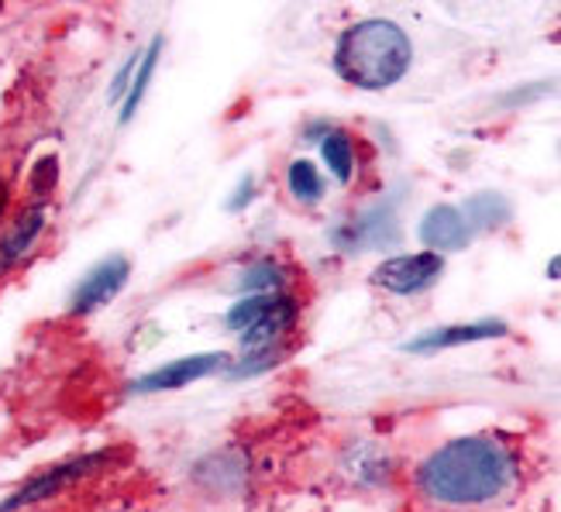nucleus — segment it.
<instances>
[{
    "instance_id": "f257e3e1",
    "label": "nucleus",
    "mask_w": 561,
    "mask_h": 512,
    "mask_svg": "<svg viewBox=\"0 0 561 512\" xmlns=\"http://www.w3.org/2000/svg\"><path fill=\"white\" fill-rule=\"evenodd\" d=\"M514 444L496 433H472L437 447L417 468V489L442 505H485L517 485Z\"/></svg>"
},
{
    "instance_id": "f03ea898",
    "label": "nucleus",
    "mask_w": 561,
    "mask_h": 512,
    "mask_svg": "<svg viewBox=\"0 0 561 512\" xmlns=\"http://www.w3.org/2000/svg\"><path fill=\"white\" fill-rule=\"evenodd\" d=\"M413 62V45L397 21L369 18L358 21L337 38L334 69L337 77L358 90H386L407 77Z\"/></svg>"
},
{
    "instance_id": "7ed1b4c3",
    "label": "nucleus",
    "mask_w": 561,
    "mask_h": 512,
    "mask_svg": "<svg viewBox=\"0 0 561 512\" xmlns=\"http://www.w3.org/2000/svg\"><path fill=\"white\" fill-rule=\"evenodd\" d=\"M228 330L238 334L245 351L279 348V340L297 324V300L273 292V296H245L231 303L225 316Z\"/></svg>"
},
{
    "instance_id": "20e7f679",
    "label": "nucleus",
    "mask_w": 561,
    "mask_h": 512,
    "mask_svg": "<svg viewBox=\"0 0 561 512\" xmlns=\"http://www.w3.org/2000/svg\"><path fill=\"white\" fill-rule=\"evenodd\" d=\"M111 461H114V451H101V454H83V457H72V461H62V465L45 468L42 475L28 478L18 492H11L4 502H0V512H18V509L38 505L45 499H56L66 489H72V485H80L83 478L107 468Z\"/></svg>"
},
{
    "instance_id": "39448f33",
    "label": "nucleus",
    "mask_w": 561,
    "mask_h": 512,
    "mask_svg": "<svg viewBox=\"0 0 561 512\" xmlns=\"http://www.w3.org/2000/svg\"><path fill=\"white\" fill-rule=\"evenodd\" d=\"M445 272V258L434 252H417V255H397L386 258L376 272L373 282L382 286L386 292H397V296H413V292L431 289Z\"/></svg>"
},
{
    "instance_id": "423d86ee",
    "label": "nucleus",
    "mask_w": 561,
    "mask_h": 512,
    "mask_svg": "<svg viewBox=\"0 0 561 512\" xmlns=\"http://www.w3.org/2000/svg\"><path fill=\"white\" fill-rule=\"evenodd\" d=\"M400 237V224H397V213L393 207H373L352 221L337 224L331 231L334 248L341 252H373V248H386V245H397Z\"/></svg>"
},
{
    "instance_id": "0eeeda50",
    "label": "nucleus",
    "mask_w": 561,
    "mask_h": 512,
    "mask_svg": "<svg viewBox=\"0 0 561 512\" xmlns=\"http://www.w3.org/2000/svg\"><path fill=\"white\" fill-rule=\"evenodd\" d=\"M128 276H131L128 258H121V255L104 258L96 268H90L77 289H72L69 313L72 316H87V313H96L101 306H107L117 292L128 286Z\"/></svg>"
},
{
    "instance_id": "6e6552de",
    "label": "nucleus",
    "mask_w": 561,
    "mask_h": 512,
    "mask_svg": "<svg viewBox=\"0 0 561 512\" xmlns=\"http://www.w3.org/2000/svg\"><path fill=\"white\" fill-rule=\"evenodd\" d=\"M228 354L221 351H214V354H190V358H176V361H169L165 369L152 372V375H145L131 385V393H173V388H183V385H193V382H201L214 372H221L228 369Z\"/></svg>"
},
{
    "instance_id": "1a4fd4ad",
    "label": "nucleus",
    "mask_w": 561,
    "mask_h": 512,
    "mask_svg": "<svg viewBox=\"0 0 561 512\" xmlns=\"http://www.w3.org/2000/svg\"><path fill=\"white\" fill-rule=\"evenodd\" d=\"M472 228L466 221V213L461 207H451V203H442V207H431L421 221V241L427 245V252L442 255V252H461L469 248L472 241Z\"/></svg>"
},
{
    "instance_id": "9d476101",
    "label": "nucleus",
    "mask_w": 561,
    "mask_h": 512,
    "mask_svg": "<svg viewBox=\"0 0 561 512\" xmlns=\"http://www.w3.org/2000/svg\"><path fill=\"white\" fill-rule=\"evenodd\" d=\"M42 228H45V207L42 203L24 207L14 217L11 228L4 231V237H0V276L11 272V268L32 252V245H35L38 234H42Z\"/></svg>"
},
{
    "instance_id": "9b49d317",
    "label": "nucleus",
    "mask_w": 561,
    "mask_h": 512,
    "mask_svg": "<svg viewBox=\"0 0 561 512\" xmlns=\"http://www.w3.org/2000/svg\"><path fill=\"white\" fill-rule=\"evenodd\" d=\"M503 334H506V324H503V321L455 324V327H437V330H427L424 337L410 340L407 351H413V354H427V351H442V348L476 345V340H490V337H503Z\"/></svg>"
},
{
    "instance_id": "f8f14e48",
    "label": "nucleus",
    "mask_w": 561,
    "mask_h": 512,
    "mask_svg": "<svg viewBox=\"0 0 561 512\" xmlns=\"http://www.w3.org/2000/svg\"><path fill=\"white\" fill-rule=\"evenodd\" d=\"M461 213H466L472 231H496V228L510 224L514 207H510V200L503 197V193H476V197L466 200Z\"/></svg>"
},
{
    "instance_id": "ddd939ff",
    "label": "nucleus",
    "mask_w": 561,
    "mask_h": 512,
    "mask_svg": "<svg viewBox=\"0 0 561 512\" xmlns=\"http://www.w3.org/2000/svg\"><path fill=\"white\" fill-rule=\"evenodd\" d=\"M345 475H352L358 485H382L389 475V457L379 444H358L345 457Z\"/></svg>"
},
{
    "instance_id": "4468645a",
    "label": "nucleus",
    "mask_w": 561,
    "mask_h": 512,
    "mask_svg": "<svg viewBox=\"0 0 561 512\" xmlns=\"http://www.w3.org/2000/svg\"><path fill=\"white\" fill-rule=\"evenodd\" d=\"M321 155H324V162H328V168L334 173L337 183H352V176H355V144H352V135L328 131L321 138Z\"/></svg>"
},
{
    "instance_id": "2eb2a0df",
    "label": "nucleus",
    "mask_w": 561,
    "mask_h": 512,
    "mask_svg": "<svg viewBox=\"0 0 561 512\" xmlns=\"http://www.w3.org/2000/svg\"><path fill=\"white\" fill-rule=\"evenodd\" d=\"M159 53H162V38H152V45L145 48V56L138 59V69H135V80L128 86V96H125V110H121V120H131L138 104L145 101V93H149V83H152V72L159 66Z\"/></svg>"
},
{
    "instance_id": "dca6fc26",
    "label": "nucleus",
    "mask_w": 561,
    "mask_h": 512,
    "mask_svg": "<svg viewBox=\"0 0 561 512\" xmlns=\"http://www.w3.org/2000/svg\"><path fill=\"white\" fill-rule=\"evenodd\" d=\"M286 189L300 203H317L324 197V179H321V173H317L313 162L297 159V162H289V168H286Z\"/></svg>"
},
{
    "instance_id": "f3484780",
    "label": "nucleus",
    "mask_w": 561,
    "mask_h": 512,
    "mask_svg": "<svg viewBox=\"0 0 561 512\" xmlns=\"http://www.w3.org/2000/svg\"><path fill=\"white\" fill-rule=\"evenodd\" d=\"M283 282H286V272H283V265L273 258H262V261L249 265L238 279V286L245 292H252V296H273V292L283 289Z\"/></svg>"
},
{
    "instance_id": "a211bd4d",
    "label": "nucleus",
    "mask_w": 561,
    "mask_h": 512,
    "mask_svg": "<svg viewBox=\"0 0 561 512\" xmlns=\"http://www.w3.org/2000/svg\"><path fill=\"white\" fill-rule=\"evenodd\" d=\"M135 69H138V56H131L128 66L117 72V80H114V86H111V101H117L121 93L128 96V86H131V80H135Z\"/></svg>"
},
{
    "instance_id": "6ab92c4d",
    "label": "nucleus",
    "mask_w": 561,
    "mask_h": 512,
    "mask_svg": "<svg viewBox=\"0 0 561 512\" xmlns=\"http://www.w3.org/2000/svg\"><path fill=\"white\" fill-rule=\"evenodd\" d=\"M249 200H252V176H245V179H241V197H234V200H231L228 207H231V210H241V207H245Z\"/></svg>"
},
{
    "instance_id": "aec40b11",
    "label": "nucleus",
    "mask_w": 561,
    "mask_h": 512,
    "mask_svg": "<svg viewBox=\"0 0 561 512\" xmlns=\"http://www.w3.org/2000/svg\"><path fill=\"white\" fill-rule=\"evenodd\" d=\"M548 279H561V255L548 261Z\"/></svg>"
}]
</instances>
